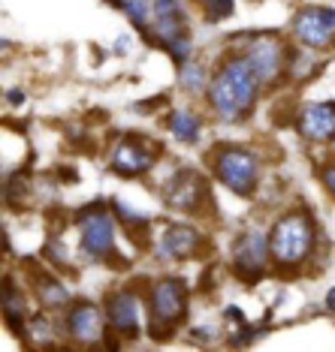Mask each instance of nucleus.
<instances>
[{"label":"nucleus","instance_id":"1","mask_svg":"<svg viewBox=\"0 0 335 352\" xmlns=\"http://www.w3.org/2000/svg\"><path fill=\"white\" fill-rule=\"evenodd\" d=\"M257 94L260 82L242 54V58L223 60L218 76L209 82V106L223 124H236L242 118H248V111L257 102Z\"/></svg>","mask_w":335,"mask_h":352},{"label":"nucleus","instance_id":"2","mask_svg":"<svg viewBox=\"0 0 335 352\" xmlns=\"http://www.w3.org/2000/svg\"><path fill=\"white\" fill-rule=\"evenodd\" d=\"M314 220L302 211H290L284 217H278L272 232H269V256H272L278 268H296L314 250Z\"/></svg>","mask_w":335,"mask_h":352},{"label":"nucleus","instance_id":"3","mask_svg":"<svg viewBox=\"0 0 335 352\" xmlns=\"http://www.w3.org/2000/svg\"><path fill=\"white\" fill-rule=\"evenodd\" d=\"M212 169L230 193L236 196H254L260 184V157L248 148L236 145H221L212 151Z\"/></svg>","mask_w":335,"mask_h":352},{"label":"nucleus","instance_id":"4","mask_svg":"<svg viewBox=\"0 0 335 352\" xmlns=\"http://www.w3.org/2000/svg\"><path fill=\"white\" fill-rule=\"evenodd\" d=\"M187 314V289L179 277H163L148 292V334L154 340L172 338V325Z\"/></svg>","mask_w":335,"mask_h":352},{"label":"nucleus","instance_id":"5","mask_svg":"<svg viewBox=\"0 0 335 352\" xmlns=\"http://www.w3.org/2000/svg\"><path fill=\"white\" fill-rule=\"evenodd\" d=\"M79 247L88 259H115V223L100 205L79 211Z\"/></svg>","mask_w":335,"mask_h":352},{"label":"nucleus","instance_id":"6","mask_svg":"<svg viewBox=\"0 0 335 352\" xmlns=\"http://www.w3.org/2000/svg\"><path fill=\"white\" fill-rule=\"evenodd\" d=\"M269 259H272V256H269V235L263 229H248L245 235L236 238L233 268L245 283H257L263 277V271H266Z\"/></svg>","mask_w":335,"mask_h":352},{"label":"nucleus","instance_id":"7","mask_svg":"<svg viewBox=\"0 0 335 352\" xmlns=\"http://www.w3.org/2000/svg\"><path fill=\"white\" fill-rule=\"evenodd\" d=\"M335 34L332 6H305L293 15V36L305 49H326Z\"/></svg>","mask_w":335,"mask_h":352},{"label":"nucleus","instance_id":"8","mask_svg":"<svg viewBox=\"0 0 335 352\" xmlns=\"http://www.w3.org/2000/svg\"><path fill=\"white\" fill-rule=\"evenodd\" d=\"M245 60L248 67L254 69L260 87L278 82V76L287 69V54H284V45L278 43L275 36H257L254 43L245 49Z\"/></svg>","mask_w":335,"mask_h":352},{"label":"nucleus","instance_id":"9","mask_svg":"<svg viewBox=\"0 0 335 352\" xmlns=\"http://www.w3.org/2000/svg\"><path fill=\"white\" fill-rule=\"evenodd\" d=\"M63 325H67V338L73 343H79V346H91V343L103 340V334H106V314H100L97 304L79 301L67 310Z\"/></svg>","mask_w":335,"mask_h":352},{"label":"nucleus","instance_id":"10","mask_svg":"<svg viewBox=\"0 0 335 352\" xmlns=\"http://www.w3.org/2000/svg\"><path fill=\"white\" fill-rule=\"evenodd\" d=\"M151 28H148V39L151 43H172V39L187 34V12L181 0H151Z\"/></svg>","mask_w":335,"mask_h":352},{"label":"nucleus","instance_id":"11","mask_svg":"<svg viewBox=\"0 0 335 352\" xmlns=\"http://www.w3.org/2000/svg\"><path fill=\"white\" fill-rule=\"evenodd\" d=\"M203 244V235L187 226V223H170L154 241V256L161 262H179V259H187L194 256Z\"/></svg>","mask_w":335,"mask_h":352},{"label":"nucleus","instance_id":"12","mask_svg":"<svg viewBox=\"0 0 335 352\" xmlns=\"http://www.w3.org/2000/svg\"><path fill=\"white\" fill-rule=\"evenodd\" d=\"M106 322L124 338H139V295L133 289H115L106 298Z\"/></svg>","mask_w":335,"mask_h":352},{"label":"nucleus","instance_id":"13","mask_svg":"<svg viewBox=\"0 0 335 352\" xmlns=\"http://www.w3.org/2000/svg\"><path fill=\"white\" fill-rule=\"evenodd\" d=\"M163 196L166 205L179 208V211H196L199 202L209 196V190H205V181L194 169H179L163 184Z\"/></svg>","mask_w":335,"mask_h":352},{"label":"nucleus","instance_id":"14","mask_svg":"<svg viewBox=\"0 0 335 352\" xmlns=\"http://www.w3.org/2000/svg\"><path fill=\"white\" fill-rule=\"evenodd\" d=\"M154 166V154L136 139H124L112 148L109 154V169L121 178H139Z\"/></svg>","mask_w":335,"mask_h":352},{"label":"nucleus","instance_id":"15","mask_svg":"<svg viewBox=\"0 0 335 352\" xmlns=\"http://www.w3.org/2000/svg\"><path fill=\"white\" fill-rule=\"evenodd\" d=\"M296 130L308 142H326L335 135V102H311L296 115Z\"/></svg>","mask_w":335,"mask_h":352},{"label":"nucleus","instance_id":"16","mask_svg":"<svg viewBox=\"0 0 335 352\" xmlns=\"http://www.w3.org/2000/svg\"><path fill=\"white\" fill-rule=\"evenodd\" d=\"M166 130H170L179 142H185V145H194L199 139V133H203V121H199L196 111L175 109V111H170V118H166Z\"/></svg>","mask_w":335,"mask_h":352},{"label":"nucleus","instance_id":"17","mask_svg":"<svg viewBox=\"0 0 335 352\" xmlns=\"http://www.w3.org/2000/svg\"><path fill=\"white\" fill-rule=\"evenodd\" d=\"M3 319L15 334L28 331V325H25V295H21V289L12 283L10 277L3 280Z\"/></svg>","mask_w":335,"mask_h":352},{"label":"nucleus","instance_id":"18","mask_svg":"<svg viewBox=\"0 0 335 352\" xmlns=\"http://www.w3.org/2000/svg\"><path fill=\"white\" fill-rule=\"evenodd\" d=\"M37 292H39V301H43V307H49V310H61V307H67V304H70L67 286L58 283L54 277H39Z\"/></svg>","mask_w":335,"mask_h":352},{"label":"nucleus","instance_id":"19","mask_svg":"<svg viewBox=\"0 0 335 352\" xmlns=\"http://www.w3.org/2000/svg\"><path fill=\"white\" fill-rule=\"evenodd\" d=\"M179 85H181V91H187V94H199L209 87V73H205V67L187 60L179 67Z\"/></svg>","mask_w":335,"mask_h":352},{"label":"nucleus","instance_id":"20","mask_svg":"<svg viewBox=\"0 0 335 352\" xmlns=\"http://www.w3.org/2000/svg\"><path fill=\"white\" fill-rule=\"evenodd\" d=\"M118 6H121L124 15L133 21V28H139L142 34H148L151 19H154V12H151V3H148V0H121Z\"/></svg>","mask_w":335,"mask_h":352},{"label":"nucleus","instance_id":"21","mask_svg":"<svg viewBox=\"0 0 335 352\" xmlns=\"http://www.w3.org/2000/svg\"><path fill=\"white\" fill-rule=\"evenodd\" d=\"M314 67H321V63H317V58L311 54V49H305V45H302V52L287 54V76L290 78H308L314 73Z\"/></svg>","mask_w":335,"mask_h":352},{"label":"nucleus","instance_id":"22","mask_svg":"<svg viewBox=\"0 0 335 352\" xmlns=\"http://www.w3.org/2000/svg\"><path fill=\"white\" fill-rule=\"evenodd\" d=\"M112 214H115V217L121 220L127 229H139V232H142V229L148 226V217H145V214H142V211H133V208L124 205L121 199H112Z\"/></svg>","mask_w":335,"mask_h":352},{"label":"nucleus","instance_id":"23","mask_svg":"<svg viewBox=\"0 0 335 352\" xmlns=\"http://www.w3.org/2000/svg\"><path fill=\"white\" fill-rule=\"evenodd\" d=\"M194 3L203 10V15L209 21H223V19H230L233 10H236L233 0H194Z\"/></svg>","mask_w":335,"mask_h":352},{"label":"nucleus","instance_id":"24","mask_svg":"<svg viewBox=\"0 0 335 352\" xmlns=\"http://www.w3.org/2000/svg\"><path fill=\"white\" fill-rule=\"evenodd\" d=\"M166 52H170V58L179 63H187L190 60V52H194V43H190V34H185V36H179V39H172V43H166L163 45Z\"/></svg>","mask_w":335,"mask_h":352},{"label":"nucleus","instance_id":"25","mask_svg":"<svg viewBox=\"0 0 335 352\" xmlns=\"http://www.w3.org/2000/svg\"><path fill=\"white\" fill-rule=\"evenodd\" d=\"M321 181H323V187L335 196V163H326L323 166V169H321Z\"/></svg>","mask_w":335,"mask_h":352},{"label":"nucleus","instance_id":"26","mask_svg":"<svg viewBox=\"0 0 335 352\" xmlns=\"http://www.w3.org/2000/svg\"><path fill=\"white\" fill-rule=\"evenodd\" d=\"M25 91H19V87H12L10 94H6V102H10V106H25Z\"/></svg>","mask_w":335,"mask_h":352},{"label":"nucleus","instance_id":"27","mask_svg":"<svg viewBox=\"0 0 335 352\" xmlns=\"http://www.w3.org/2000/svg\"><path fill=\"white\" fill-rule=\"evenodd\" d=\"M223 316H227V319H230V322H238V325H242V322H245V314H242V310H236V307H233V304H230V307H227V310H223Z\"/></svg>","mask_w":335,"mask_h":352},{"label":"nucleus","instance_id":"28","mask_svg":"<svg viewBox=\"0 0 335 352\" xmlns=\"http://www.w3.org/2000/svg\"><path fill=\"white\" fill-rule=\"evenodd\" d=\"M127 49H130V36H118L115 39V52L118 54H127Z\"/></svg>","mask_w":335,"mask_h":352},{"label":"nucleus","instance_id":"29","mask_svg":"<svg viewBox=\"0 0 335 352\" xmlns=\"http://www.w3.org/2000/svg\"><path fill=\"white\" fill-rule=\"evenodd\" d=\"M326 310H332V314H335V289L326 292Z\"/></svg>","mask_w":335,"mask_h":352},{"label":"nucleus","instance_id":"30","mask_svg":"<svg viewBox=\"0 0 335 352\" xmlns=\"http://www.w3.org/2000/svg\"><path fill=\"white\" fill-rule=\"evenodd\" d=\"M332 148H335V135H332Z\"/></svg>","mask_w":335,"mask_h":352}]
</instances>
